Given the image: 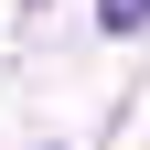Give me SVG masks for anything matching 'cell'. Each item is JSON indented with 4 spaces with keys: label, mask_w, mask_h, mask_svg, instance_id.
Listing matches in <instances>:
<instances>
[{
    "label": "cell",
    "mask_w": 150,
    "mask_h": 150,
    "mask_svg": "<svg viewBox=\"0 0 150 150\" xmlns=\"http://www.w3.org/2000/svg\"><path fill=\"white\" fill-rule=\"evenodd\" d=\"M97 32H150V0H97Z\"/></svg>",
    "instance_id": "obj_1"
}]
</instances>
